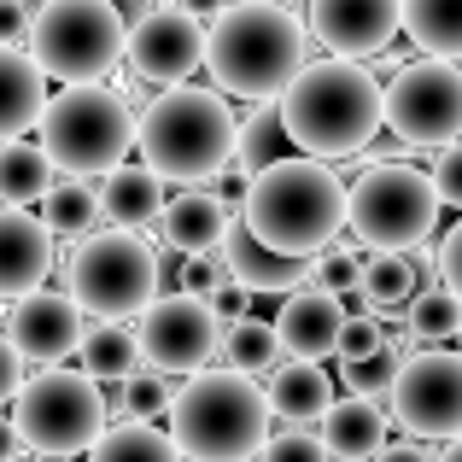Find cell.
Here are the masks:
<instances>
[{"label":"cell","instance_id":"4316f807","mask_svg":"<svg viewBox=\"0 0 462 462\" xmlns=\"http://www.w3.org/2000/svg\"><path fill=\"white\" fill-rule=\"evenodd\" d=\"M42 223L53 228L59 240H82V235H94V228L106 223V211H100V188H94L88 176H65V181H53V188H47V199H42Z\"/></svg>","mask_w":462,"mask_h":462},{"label":"cell","instance_id":"5b68a950","mask_svg":"<svg viewBox=\"0 0 462 462\" xmlns=\"http://www.w3.org/2000/svg\"><path fill=\"white\" fill-rule=\"evenodd\" d=\"M235 141H240V124H235V106L223 100V88L170 82L141 112L135 147L164 181L188 188V181H217V170L235 158Z\"/></svg>","mask_w":462,"mask_h":462},{"label":"cell","instance_id":"74e56055","mask_svg":"<svg viewBox=\"0 0 462 462\" xmlns=\"http://www.w3.org/2000/svg\"><path fill=\"white\" fill-rule=\"evenodd\" d=\"M381 346H386V322L374 310H363V316H346L334 357H363V351H381Z\"/></svg>","mask_w":462,"mask_h":462},{"label":"cell","instance_id":"bcb514c9","mask_svg":"<svg viewBox=\"0 0 462 462\" xmlns=\"http://www.w3.org/2000/svg\"><path fill=\"white\" fill-rule=\"evenodd\" d=\"M176 6H181V12H193L199 23H211V18H223V12L235 6V0H176Z\"/></svg>","mask_w":462,"mask_h":462},{"label":"cell","instance_id":"30bf717a","mask_svg":"<svg viewBox=\"0 0 462 462\" xmlns=\"http://www.w3.org/2000/svg\"><path fill=\"white\" fill-rule=\"evenodd\" d=\"M30 53L53 82H100L129 59V23L117 0H42Z\"/></svg>","mask_w":462,"mask_h":462},{"label":"cell","instance_id":"60d3db41","mask_svg":"<svg viewBox=\"0 0 462 462\" xmlns=\"http://www.w3.org/2000/svg\"><path fill=\"white\" fill-rule=\"evenodd\" d=\"M23 351L12 346V334H0V404H12L18 398V386H23Z\"/></svg>","mask_w":462,"mask_h":462},{"label":"cell","instance_id":"f35d334b","mask_svg":"<svg viewBox=\"0 0 462 462\" xmlns=\"http://www.w3.org/2000/svg\"><path fill=\"white\" fill-rule=\"evenodd\" d=\"M433 188H439V199L451 205V211H462V135L445 141L439 158H433Z\"/></svg>","mask_w":462,"mask_h":462},{"label":"cell","instance_id":"9a60e30c","mask_svg":"<svg viewBox=\"0 0 462 462\" xmlns=\"http://www.w3.org/2000/svg\"><path fill=\"white\" fill-rule=\"evenodd\" d=\"M310 42L339 59H374L404 30V0H310L305 6Z\"/></svg>","mask_w":462,"mask_h":462},{"label":"cell","instance_id":"ab89813d","mask_svg":"<svg viewBox=\"0 0 462 462\" xmlns=\"http://www.w3.org/2000/svg\"><path fill=\"white\" fill-rule=\"evenodd\" d=\"M433 270H439V282L451 287V293L462 299V223L445 228V240H439V258H433Z\"/></svg>","mask_w":462,"mask_h":462},{"label":"cell","instance_id":"7402d4cb","mask_svg":"<svg viewBox=\"0 0 462 462\" xmlns=\"http://www.w3.org/2000/svg\"><path fill=\"white\" fill-rule=\"evenodd\" d=\"M164 176L147 164V158H135V164H117V170H106L100 176V211H106V223H117V228H147L158 223V211H164Z\"/></svg>","mask_w":462,"mask_h":462},{"label":"cell","instance_id":"ba28073f","mask_svg":"<svg viewBox=\"0 0 462 462\" xmlns=\"http://www.w3.org/2000/svg\"><path fill=\"white\" fill-rule=\"evenodd\" d=\"M158 252L141 240V228H94L70 246L65 258V287L88 316H141L158 299Z\"/></svg>","mask_w":462,"mask_h":462},{"label":"cell","instance_id":"d590c367","mask_svg":"<svg viewBox=\"0 0 462 462\" xmlns=\"http://www.w3.org/2000/svg\"><path fill=\"white\" fill-rule=\"evenodd\" d=\"M258 462H339V457L328 451V439H322V433L282 428V433H270V445L258 451Z\"/></svg>","mask_w":462,"mask_h":462},{"label":"cell","instance_id":"8992f818","mask_svg":"<svg viewBox=\"0 0 462 462\" xmlns=\"http://www.w3.org/2000/svg\"><path fill=\"white\" fill-rule=\"evenodd\" d=\"M35 135H42V147L53 152V164L65 176H106L129 158L141 124L124 106V94H112L106 82H65L47 100Z\"/></svg>","mask_w":462,"mask_h":462},{"label":"cell","instance_id":"ffe728a7","mask_svg":"<svg viewBox=\"0 0 462 462\" xmlns=\"http://www.w3.org/2000/svg\"><path fill=\"white\" fill-rule=\"evenodd\" d=\"M282 346L287 357H328V351L339 346V328H346V305H339V293H328L322 282H305L287 293L282 305Z\"/></svg>","mask_w":462,"mask_h":462},{"label":"cell","instance_id":"f6af8a7d","mask_svg":"<svg viewBox=\"0 0 462 462\" xmlns=\"http://www.w3.org/2000/svg\"><path fill=\"white\" fill-rule=\"evenodd\" d=\"M369 462H433V457L421 451V445H416V433H410V439H398V445H381V451H374Z\"/></svg>","mask_w":462,"mask_h":462},{"label":"cell","instance_id":"d4e9b609","mask_svg":"<svg viewBox=\"0 0 462 462\" xmlns=\"http://www.w3.org/2000/svg\"><path fill=\"white\" fill-rule=\"evenodd\" d=\"M53 152L42 141L6 135L0 141V205H42L47 188H53Z\"/></svg>","mask_w":462,"mask_h":462},{"label":"cell","instance_id":"ac0fdd59","mask_svg":"<svg viewBox=\"0 0 462 462\" xmlns=\"http://www.w3.org/2000/svg\"><path fill=\"white\" fill-rule=\"evenodd\" d=\"M53 228L23 205H0V299H23L53 275Z\"/></svg>","mask_w":462,"mask_h":462},{"label":"cell","instance_id":"ee69618b","mask_svg":"<svg viewBox=\"0 0 462 462\" xmlns=\"http://www.w3.org/2000/svg\"><path fill=\"white\" fill-rule=\"evenodd\" d=\"M205 299H211V305H217V316H228V310L240 316V310H246V287H240V282H235V275H228V270H223V282H217V287H211V293H205Z\"/></svg>","mask_w":462,"mask_h":462},{"label":"cell","instance_id":"8fae6325","mask_svg":"<svg viewBox=\"0 0 462 462\" xmlns=\"http://www.w3.org/2000/svg\"><path fill=\"white\" fill-rule=\"evenodd\" d=\"M386 129L404 147H445L462 135V70L457 59L421 53L386 77Z\"/></svg>","mask_w":462,"mask_h":462},{"label":"cell","instance_id":"7bdbcfd3","mask_svg":"<svg viewBox=\"0 0 462 462\" xmlns=\"http://www.w3.org/2000/svg\"><path fill=\"white\" fill-rule=\"evenodd\" d=\"M217 282H223V263H211V252L181 258V287H188V293H211Z\"/></svg>","mask_w":462,"mask_h":462},{"label":"cell","instance_id":"f907efd6","mask_svg":"<svg viewBox=\"0 0 462 462\" xmlns=\"http://www.w3.org/2000/svg\"><path fill=\"white\" fill-rule=\"evenodd\" d=\"M457 339H462V328H457Z\"/></svg>","mask_w":462,"mask_h":462},{"label":"cell","instance_id":"d6a6232c","mask_svg":"<svg viewBox=\"0 0 462 462\" xmlns=\"http://www.w3.org/2000/svg\"><path fill=\"white\" fill-rule=\"evenodd\" d=\"M404 322H410V334H416V346H439V339H457V328H462V299H457L445 282H439V287H421V293L410 299Z\"/></svg>","mask_w":462,"mask_h":462},{"label":"cell","instance_id":"277c9868","mask_svg":"<svg viewBox=\"0 0 462 462\" xmlns=\"http://www.w3.org/2000/svg\"><path fill=\"white\" fill-rule=\"evenodd\" d=\"M275 404L246 369H193L188 386L170 404V433H176L188 462H252L270 445Z\"/></svg>","mask_w":462,"mask_h":462},{"label":"cell","instance_id":"9c48e42d","mask_svg":"<svg viewBox=\"0 0 462 462\" xmlns=\"http://www.w3.org/2000/svg\"><path fill=\"white\" fill-rule=\"evenodd\" d=\"M439 211H445V199L433 188V170L421 176L416 164L393 158V164H369L351 181L346 228L369 252H416L439 228Z\"/></svg>","mask_w":462,"mask_h":462},{"label":"cell","instance_id":"f546056e","mask_svg":"<svg viewBox=\"0 0 462 462\" xmlns=\"http://www.w3.org/2000/svg\"><path fill=\"white\" fill-rule=\"evenodd\" d=\"M421 293V263L410 252H374L363 263V305L369 310H404Z\"/></svg>","mask_w":462,"mask_h":462},{"label":"cell","instance_id":"7dc6e473","mask_svg":"<svg viewBox=\"0 0 462 462\" xmlns=\"http://www.w3.org/2000/svg\"><path fill=\"white\" fill-rule=\"evenodd\" d=\"M23 451V439H18V421H12V416H0V462H6V457H18Z\"/></svg>","mask_w":462,"mask_h":462},{"label":"cell","instance_id":"f1b7e54d","mask_svg":"<svg viewBox=\"0 0 462 462\" xmlns=\"http://www.w3.org/2000/svg\"><path fill=\"white\" fill-rule=\"evenodd\" d=\"M404 35L433 59H462V0H404Z\"/></svg>","mask_w":462,"mask_h":462},{"label":"cell","instance_id":"4dcf8cb0","mask_svg":"<svg viewBox=\"0 0 462 462\" xmlns=\"http://www.w3.org/2000/svg\"><path fill=\"white\" fill-rule=\"evenodd\" d=\"M282 328L275 322H263V316H228V334H223V363H235V369H246V374H263V369H275L282 363Z\"/></svg>","mask_w":462,"mask_h":462},{"label":"cell","instance_id":"e0dca14e","mask_svg":"<svg viewBox=\"0 0 462 462\" xmlns=\"http://www.w3.org/2000/svg\"><path fill=\"white\" fill-rule=\"evenodd\" d=\"M223 270L235 275L246 293H293V287L316 282V258H293V252H275L270 240L252 235L246 217L228 223V240H223Z\"/></svg>","mask_w":462,"mask_h":462},{"label":"cell","instance_id":"836d02e7","mask_svg":"<svg viewBox=\"0 0 462 462\" xmlns=\"http://www.w3.org/2000/svg\"><path fill=\"white\" fill-rule=\"evenodd\" d=\"M398 369H404V351H398L393 339H386L381 351H363V357H339V381L357 398H393Z\"/></svg>","mask_w":462,"mask_h":462},{"label":"cell","instance_id":"7c38bea8","mask_svg":"<svg viewBox=\"0 0 462 462\" xmlns=\"http://www.w3.org/2000/svg\"><path fill=\"white\" fill-rule=\"evenodd\" d=\"M141 351L147 363L170 374H193L211 363V351H223V316L205 293H158L147 310H141Z\"/></svg>","mask_w":462,"mask_h":462},{"label":"cell","instance_id":"d6986e66","mask_svg":"<svg viewBox=\"0 0 462 462\" xmlns=\"http://www.w3.org/2000/svg\"><path fill=\"white\" fill-rule=\"evenodd\" d=\"M228 223H235L228 199H217L205 181H188V188L170 193L164 211H158V235H164V246H170V252H181V258H199V252H223Z\"/></svg>","mask_w":462,"mask_h":462},{"label":"cell","instance_id":"681fc988","mask_svg":"<svg viewBox=\"0 0 462 462\" xmlns=\"http://www.w3.org/2000/svg\"><path fill=\"white\" fill-rule=\"evenodd\" d=\"M6 462H35V457H6Z\"/></svg>","mask_w":462,"mask_h":462},{"label":"cell","instance_id":"1f68e13d","mask_svg":"<svg viewBox=\"0 0 462 462\" xmlns=\"http://www.w3.org/2000/svg\"><path fill=\"white\" fill-rule=\"evenodd\" d=\"M287 117H282V106L275 100H258V112L240 124V141H235V164H240V176H258L263 164H275V158H287Z\"/></svg>","mask_w":462,"mask_h":462},{"label":"cell","instance_id":"44dd1931","mask_svg":"<svg viewBox=\"0 0 462 462\" xmlns=\"http://www.w3.org/2000/svg\"><path fill=\"white\" fill-rule=\"evenodd\" d=\"M47 100H53L47 94V65L35 53H23L18 42H0V141L42 124Z\"/></svg>","mask_w":462,"mask_h":462},{"label":"cell","instance_id":"c3c4849f","mask_svg":"<svg viewBox=\"0 0 462 462\" xmlns=\"http://www.w3.org/2000/svg\"><path fill=\"white\" fill-rule=\"evenodd\" d=\"M433 462H462V433H457V439H445V451L433 457Z\"/></svg>","mask_w":462,"mask_h":462},{"label":"cell","instance_id":"603a6c76","mask_svg":"<svg viewBox=\"0 0 462 462\" xmlns=\"http://www.w3.org/2000/svg\"><path fill=\"white\" fill-rule=\"evenodd\" d=\"M322 439L339 462H369L386 445V416H381V398H334L322 410Z\"/></svg>","mask_w":462,"mask_h":462},{"label":"cell","instance_id":"e575fe53","mask_svg":"<svg viewBox=\"0 0 462 462\" xmlns=\"http://www.w3.org/2000/svg\"><path fill=\"white\" fill-rule=\"evenodd\" d=\"M170 404H176V386H170V369H158V363H141L135 374L124 381V410L129 416H170Z\"/></svg>","mask_w":462,"mask_h":462},{"label":"cell","instance_id":"83f0119b","mask_svg":"<svg viewBox=\"0 0 462 462\" xmlns=\"http://www.w3.org/2000/svg\"><path fill=\"white\" fill-rule=\"evenodd\" d=\"M88 462H181V445H176V433H158L147 416H129L94 439Z\"/></svg>","mask_w":462,"mask_h":462},{"label":"cell","instance_id":"5bb4252c","mask_svg":"<svg viewBox=\"0 0 462 462\" xmlns=\"http://www.w3.org/2000/svg\"><path fill=\"white\" fill-rule=\"evenodd\" d=\"M205 65V30L193 12L181 6H158L147 18L129 23V70L141 82H188Z\"/></svg>","mask_w":462,"mask_h":462},{"label":"cell","instance_id":"3957f363","mask_svg":"<svg viewBox=\"0 0 462 462\" xmlns=\"http://www.w3.org/2000/svg\"><path fill=\"white\" fill-rule=\"evenodd\" d=\"M346 211L351 188L316 152L275 158L258 176H246V205H240L252 235L270 240L275 252H293V258H322L346 228Z\"/></svg>","mask_w":462,"mask_h":462},{"label":"cell","instance_id":"cb8c5ba5","mask_svg":"<svg viewBox=\"0 0 462 462\" xmlns=\"http://www.w3.org/2000/svg\"><path fill=\"white\" fill-rule=\"evenodd\" d=\"M270 404H275V416H287V421H322V410L334 404L328 369L316 357L275 363L270 369Z\"/></svg>","mask_w":462,"mask_h":462},{"label":"cell","instance_id":"6da1fadb","mask_svg":"<svg viewBox=\"0 0 462 462\" xmlns=\"http://www.w3.org/2000/svg\"><path fill=\"white\" fill-rule=\"evenodd\" d=\"M310 65V23L282 0H235L205 30V70L235 100H282V88Z\"/></svg>","mask_w":462,"mask_h":462},{"label":"cell","instance_id":"2e32d148","mask_svg":"<svg viewBox=\"0 0 462 462\" xmlns=\"http://www.w3.org/2000/svg\"><path fill=\"white\" fill-rule=\"evenodd\" d=\"M12 346L30 363H65L70 351H82V334H88V310L70 293H53V287H35V293L12 299L6 316Z\"/></svg>","mask_w":462,"mask_h":462},{"label":"cell","instance_id":"52a82bcc","mask_svg":"<svg viewBox=\"0 0 462 462\" xmlns=\"http://www.w3.org/2000/svg\"><path fill=\"white\" fill-rule=\"evenodd\" d=\"M12 421H18L23 451L35 457H82L106 433V393L94 369H59L42 363V374L18 386L12 398Z\"/></svg>","mask_w":462,"mask_h":462},{"label":"cell","instance_id":"7a4b0ae2","mask_svg":"<svg viewBox=\"0 0 462 462\" xmlns=\"http://www.w3.org/2000/svg\"><path fill=\"white\" fill-rule=\"evenodd\" d=\"M282 117L299 152L316 158H351L374 141V129H386V82H374V70H363V59H316L282 88Z\"/></svg>","mask_w":462,"mask_h":462},{"label":"cell","instance_id":"8d00e7d4","mask_svg":"<svg viewBox=\"0 0 462 462\" xmlns=\"http://www.w3.org/2000/svg\"><path fill=\"white\" fill-rule=\"evenodd\" d=\"M316 282L328 287V293H363V258L351 246H328L322 258H316Z\"/></svg>","mask_w":462,"mask_h":462},{"label":"cell","instance_id":"b9f144b4","mask_svg":"<svg viewBox=\"0 0 462 462\" xmlns=\"http://www.w3.org/2000/svg\"><path fill=\"white\" fill-rule=\"evenodd\" d=\"M30 30H35L30 0H0V42H30Z\"/></svg>","mask_w":462,"mask_h":462},{"label":"cell","instance_id":"4fadbf2b","mask_svg":"<svg viewBox=\"0 0 462 462\" xmlns=\"http://www.w3.org/2000/svg\"><path fill=\"white\" fill-rule=\"evenodd\" d=\"M393 416L416 439L462 433V351H410L393 386Z\"/></svg>","mask_w":462,"mask_h":462},{"label":"cell","instance_id":"484cf974","mask_svg":"<svg viewBox=\"0 0 462 462\" xmlns=\"http://www.w3.org/2000/svg\"><path fill=\"white\" fill-rule=\"evenodd\" d=\"M141 334L124 322V316H100V322L82 334V369H94L100 381H129L141 369Z\"/></svg>","mask_w":462,"mask_h":462}]
</instances>
